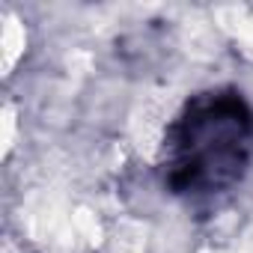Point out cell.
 <instances>
[{
  "label": "cell",
  "mask_w": 253,
  "mask_h": 253,
  "mask_svg": "<svg viewBox=\"0 0 253 253\" xmlns=\"http://www.w3.org/2000/svg\"><path fill=\"white\" fill-rule=\"evenodd\" d=\"M253 113L238 92H203L167 125L161 143L173 194H220L247 167Z\"/></svg>",
  "instance_id": "obj_1"
}]
</instances>
